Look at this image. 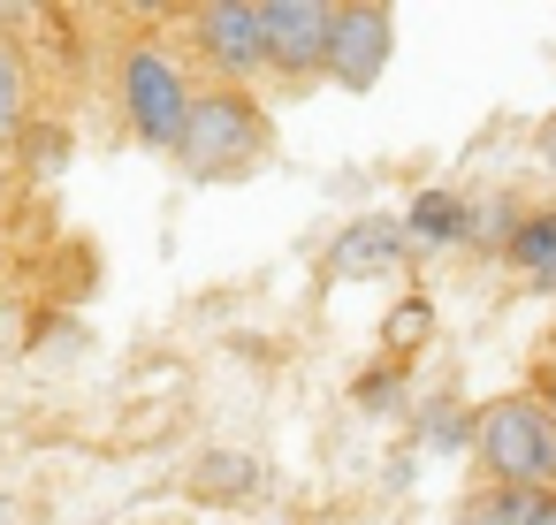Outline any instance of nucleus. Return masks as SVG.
<instances>
[{"label": "nucleus", "instance_id": "7ed1b4c3", "mask_svg": "<svg viewBox=\"0 0 556 525\" xmlns=\"http://www.w3.org/2000/svg\"><path fill=\"white\" fill-rule=\"evenodd\" d=\"M260 145H267V115L252 107V92L222 85V92H199V107H191V130H184V145H176V161H184L191 176H222V168L252 161Z\"/></svg>", "mask_w": 556, "mask_h": 525}, {"label": "nucleus", "instance_id": "f257e3e1", "mask_svg": "<svg viewBox=\"0 0 556 525\" xmlns=\"http://www.w3.org/2000/svg\"><path fill=\"white\" fill-rule=\"evenodd\" d=\"M472 441H480V464L495 472V487H533V495L556 487V419H548V404L495 396L480 411Z\"/></svg>", "mask_w": 556, "mask_h": 525}, {"label": "nucleus", "instance_id": "2eb2a0df", "mask_svg": "<svg viewBox=\"0 0 556 525\" xmlns=\"http://www.w3.org/2000/svg\"><path fill=\"white\" fill-rule=\"evenodd\" d=\"M541 525H556V502H548V517H541Z\"/></svg>", "mask_w": 556, "mask_h": 525}, {"label": "nucleus", "instance_id": "9d476101", "mask_svg": "<svg viewBox=\"0 0 556 525\" xmlns=\"http://www.w3.org/2000/svg\"><path fill=\"white\" fill-rule=\"evenodd\" d=\"M548 502H556V495H533V487H480V495L457 510V525H541Z\"/></svg>", "mask_w": 556, "mask_h": 525}, {"label": "nucleus", "instance_id": "f03ea898", "mask_svg": "<svg viewBox=\"0 0 556 525\" xmlns=\"http://www.w3.org/2000/svg\"><path fill=\"white\" fill-rule=\"evenodd\" d=\"M191 107H199V92H191V77H184V62H176L168 47L146 39V47L123 54V115H130L138 145L176 153L184 130H191Z\"/></svg>", "mask_w": 556, "mask_h": 525}, {"label": "nucleus", "instance_id": "ddd939ff", "mask_svg": "<svg viewBox=\"0 0 556 525\" xmlns=\"http://www.w3.org/2000/svg\"><path fill=\"white\" fill-rule=\"evenodd\" d=\"M427 434H434V441H465V419H457V411H434Z\"/></svg>", "mask_w": 556, "mask_h": 525}, {"label": "nucleus", "instance_id": "1a4fd4ad", "mask_svg": "<svg viewBox=\"0 0 556 525\" xmlns=\"http://www.w3.org/2000/svg\"><path fill=\"white\" fill-rule=\"evenodd\" d=\"M404 236L412 244H465L472 236V206L457 191H419L412 214H404Z\"/></svg>", "mask_w": 556, "mask_h": 525}, {"label": "nucleus", "instance_id": "0eeeda50", "mask_svg": "<svg viewBox=\"0 0 556 525\" xmlns=\"http://www.w3.org/2000/svg\"><path fill=\"white\" fill-rule=\"evenodd\" d=\"M404 252H412L404 221H351L328 252V274H389V267H404Z\"/></svg>", "mask_w": 556, "mask_h": 525}, {"label": "nucleus", "instance_id": "423d86ee", "mask_svg": "<svg viewBox=\"0 0 556 525\" xmlns=\"http://www.w3.org/2000/svg\"><path fill=\"white\" fill-rule=\"evenodd\" d=\"M389 9H336V39H328V77L343 92H366L389 69Z\"/></svg>", "mask_w": 556, "mask_h": 525}, {"label": "nucleus", "instance_id": "6e6552de", "mask_svg": "<svg viewBox=\"0 0 556 525\" xmlns=\"http://www.w3.org/2000/svg\"><path fill=\"white\" fill-rule=\"evenodd\" d=\"M510 267H518L533 290H556V206L518 214V229H510Z\"/></svg>", "mask_w": 556, "mask_h": 525}, {"label": "nucleus", "instance_id": "39448f33", "mask_svg": "<svg viewBox=\"0 0 556 525\" xmlns=\"http://www.w3.org/2000/svg\"><path fill=\"white\" fill-rule=\"evenodd\" d=\"M199 47L229 85L267 69V24H260L252 0H214V9H199Z\"/></svg>", "mask_w": 556, "mask_h": 525}, {"label": "nucleus", "instance_id": "4468645a", "mask_svg": "<svg viewBox=\"0 0 556 525\" xmlns=\"http://www.w3.org/2000/svg\"><path fill=\"white\" fill-rule=\"evenodd\" d=\"M541 161H548V176H556V115L541 123Z\"/></svg>", "mask_w": 556, "mask_h": 525}, {"label": "nucleus", "instance_id": "f8f14e48", "mask_svg": "<svg viewBox=\"0 0 556 525\" xmlns=\"http://www.w3.org/2000/svg\"><path fill=\"white\" fill-rule=\"evenodd\" d=\"M427 320H434V312H427V297H412V305H396V312H389V328H381V343H389V350H419V335H427Z\"/></svg>", "mask_w": 556, "mask_h": 525}, {"label": "nucleus", "instance_id": "20e7f679", "mask_svg": "<svg viewBox=\"0 0 556 525\" xmlns=\"http://www.w3.org/2000/svg\"><path fill=\"white\" fill-rule=\"evenodd\" d=\"M260 24H267V69H282V77H328L336 9H320V0H260Z\"/></svg>", "mask_w": 556, "mask_h": 525}, {"label": "nucleus", "instance_id": "9b49d317", "mask_svg": "<svg viewBox=\"0 0 556 525\" xmlns=\"http://www.w3.org/2000/svg\"><path fill=\"white\" fill-rule=\"evenodd\" d=\"M24 115H31V85H24L16 47L0 39V138H16V130H24Z\"/></svg>", "mask_w": 556, "mask_h": 525}]
</instances>
